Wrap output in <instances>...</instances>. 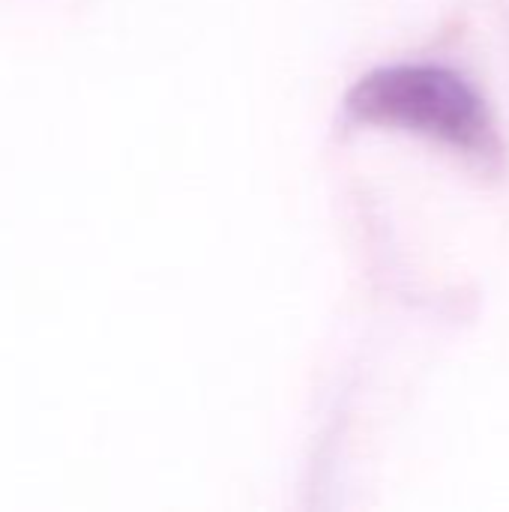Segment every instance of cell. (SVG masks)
<instances>
[{
	"label": "cell",
	"mask_w": 509,
	"mask_h": 512,
	"mask_svg": "<svg viewBox=\"0 0 509 512\" xmlns=\"http://www.w3.org/2000/svg\"><path fill=\"white\" fill-rule=\"evenodd\" d=\"M348 108L363 123L396 126L444 141L468 156H495L498 141L483 99L450 69L390 66L366 75L348 96Z\"/></svg>",
	"instance_id": "1"
}]
</instances>
